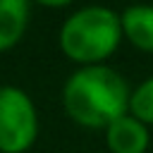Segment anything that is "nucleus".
<instances>
[{
	"label": "nucleus",
	"instance_id": "6e6552de",
	"mask_svg": "<svg viewBox=\"0 0 153 153\" xmlns=\"http://www.w3.org/2000/svg\"><path fill=\"white\" fill-rule=\"evenodd\" d=\"M33 2H38V5H43V7H65V5H69L72 0H33Z\"/></svg>",
	"mask_w": 153,
	"mask_h": 153
},
{
	"label": "nucleus",
	"instance_id": "423d86ee",
	"mask_svg": "<svg viewBox=\"0 0 153 153\" xmlns=\"http://www.w3.org/2000/svg\"><path fill=\"white\" fill-rule=\"evenodd\" d=\"M29 24V0H0V53L17 45Z\"/></svg>",
	"mask_w": 153,
	"mask_h": 153
},
{
	"label": "nucleus",
	"instance_id": "39448f33",
	"mask_svg": "<svg viewBox=\"0 0 153 153\" xmlns=\"http://www.w3.org/2000/svg\"><path fill=\"white\" fill-rule=\"evenodd\" d=\"M120 17L124 38L134 48L153 53V5H129Z\"/></svg>",
	"mask_w": 153,
	"mask_h": 153
},
{
	"label": "nucleus",
	"instance_id": "7ed1b4c3",
	"mask_svg": "<svg viewBox=\"0 0 153 153\" xmlns=\"http://www.w3.org/2000/svg\"><path fill=\"white\" fill-rule=\"evenodd\" d=\"M38 136V115L26 91L0 86V151L24 153Z\"/></svg>",
	"mask_w": 153,
	"mask_h": 153
},
{
	"label": "nucleus",
	"instance_id": "0eeeda50",
	"mask_svg": "<svg viewBox=\"0 0 153 153\" xmlns=\"http://www.w3.org/2000/svg\"><path fill=\"white\" fill-rule=\"evenodd\" d=\"M129 115L141 120L146 127L153 124V76L139 84L129 98Z\"/></svg>",
	"mask_w": 153,
	"mask_h": 153
},
{
	"label": "nucleus",
	"instance_id": "f257e3e1",
	"mask_svg": "<svg viewBox=\"0 0 153 153\" xmlns=\"http://www.w3.org/2000/svg\"><path fill=\"white\" fill-rule=\"evenodd\" d=\"M131 91L120 72L108 65H88L76 69L65 88L62 103L67 115L88 129H108L129 112Z\"/></svg>",
	"mask_w": 153,
	"mask_h": 153
},
{
	"label": "nucleus",
	"instance_id": "20e7f679",
	"mask_svg": "<svg viewBox=\"0 0 153 153\" xmlns=\"http://www.w3.org/2000/svg\"><path fill=\"white\" fill-rule=\"evenodd\" d=\"M105 143L112 153H146L151 134L141 120L127 112L105 129Z\"/></svg>",
	"mask_w": 153,
	"mask_h": 153
},
{
	"label": "nucleus",
	"instance_id": "f03ea898",
	"mask_svg": "<svg viewBox=\"0 0 153 153\" xmlns=\"http://www.w3.org/2000/svg\"><path fill=\"white\" fill-rule=\"evenodd\" d=\"M122 17L103 5H88L65 19L60 29L62 53L81 67L103 65L122 41Z\"/></svg>",
	"mask_w": 153,
	"mask_h": 153
}]
</instances>
